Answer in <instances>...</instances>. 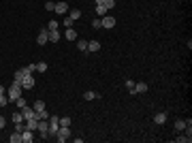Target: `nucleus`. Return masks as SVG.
Here are the masks:
<instances>
[{
    "mask_svg": "<svg viewBox=\"0 0 192 143\" xmlns=\"http://www.w3.org/2000/svg\"><path fill=\"white\" fill-rule=\"evenodd\" d=\"M21 90H24V88H21V83L13 79V83H11V86H9V90H6V96H9V102H13L15 98H19V96H21Z\"/></svg>",
    "mask_w": 192,
    "mask_h": 143,
    "instance_id": "1",
    "label": "nucleus"
},
{
    "mask_svg": "<svg viewBox=\"0 0 192 143\" xmlns=\"http://www.w3.org/2000/svg\"><path fill=\"white\" fill-rule=\"evenodd\" d=\"M68 137H71V128H68V126H60L58 133H56V139H58L60 143H64Z\"/></svg>",
    "mask_w": 192,
    "mask_h": 143,
    "instance_id": "2",
    "label": "nucleus"
},
{
    "mask_svg": "<svg viewBox=\"0 0 192 143\" xmlns=\"http://www.w3.org/2000/svg\"><path fill=\"white\" fill-rule=\"evenodd\" d=\"M147 83H143V81H139V83H135V88L130 90V94H143V92H147Z\"/></svg>",
    "mask_w": 192,
    "mask_h": 143,
    "instance_id": "3",
    "label": "nucleus"
},
{
    "mask_svg": "<svg viewBox=\"0 0 192 143\" xmlns=\"http://www.w3.org/2000/svg\"><path fill=\"white\" fill-rule=\"evenodd\" d=\"M47 34H49V28H43V30L39 32V37H36V43H39V45H45V43L49 41Z\"/></svg>",
    "mask_w": 192,
    "mask_h": 143,
    "instance_id": "4",
    "label": "nucleus"
},
{
    "mask_svg": "<svg viewBox=\"0 0 192 143\" xmlns=\"http://www.w3.org/2000/svg\"><path fill=\"white\" fill-rule=\"evenodd\" d=\"M21 141L24 143H32L34 141V130H28V128L21 130Z\"/></svg>",
    "mask_w": 192,
    "mask_h": 143,
    "instance_id": "5",
    "label": "nucleus"
},
{
    "mask_svg": "<svg viewBox=\"0 0 192 143\" xmlns=\"http://www.w3.org/2000/svg\"><path fill=\"white\" fill-rule=\"evenodd\" d=\"M19 83H21V88H34V77H32V73H30V75H26Z\"/></svg>",
    "mask_w": 192,
    "mask_h": 143,
    "instance_id": "6",
    "label": "nucleus"
},
{
    "mask_svg": "<svg viewBox=\"0 0 192 143\" xmlns=\"http://www.w3.org/2000/svg\"><path fill=\"white\" fill-rule=\"evenodd\" d=\"M53 11H56V13H60V15H64V13L68 11V4H66V2H56Z\"/></svg>",
    "mask_w": 192,
    "mask_h": 143,
    "instance_id": "7",
    "label": "nucleus"
},
{
    "mask_svg": "<svg viewBox=\"0 0 192 143\" xmlns=\"http://www.w3.org/2000/svg\"><path fill=\"white\" fill-rule=\"evenodd\" d=\"M100 21H102V28H113V26H115V17H107V15H105Z\"/></svg>",
    "mask_w": 192,
    "mask_h": 143,
    "instance_id": "8",
    "label": "nucleus"
},
{
    "mask_svg": "<svg viewBox=\"0 0 192 143\" xmlns=\"http://www.w3.org/2000/svg\"><path fill=\"white\" fill-rule=\"evenodd\" d=\"M19 111H21V115H24V120H30V118L34 115V109H32V107H28V105H26L24 109H19Z\"/></svg>",
    "mask_w": 192,
    "mask_h": 143,
    "instance_id": "9",
    "label": "nucleus"
},
{
    "mask_svg": "<svg viewBox=\"0 0 192 143\" xmlns=\"http://www.w3.org/2000/svg\"><path fill=\"white\" fill-rule=\"evenodd\" d=\"M60 37H62V34H60L58 30H49V34H47V39L51 41V43H58V41H60Z\"/></svg>",
    "mask_w": 192,
    "mask_h": 143,
    "instance_id": "10",
    "label": "nucleus"
},
{
    "mask_svg": "<svg viewBox=\"0 0 192 143\" xmlns=\"http://www.w3.org/2000/svg\"><path fill=\"white\" fill-rule=\"evenodd\" d=\"M64 37H66L68 41H77V32H75L73 28H66V32H64Z\"/></svg>",
    "mask_w": 192,
    "mask_h": 143,
    "instance_id": "11",
    "label": "nucleus"
},
{
    "mask_svg": "<svg viewBox=\"0 0 192 143\" xmlns=\"http://www.w3.org/2000/svg\"><path fill=\"white\" fill-rule=\"evenodd\" d=\"M9 141H11V143H21V133H19V130H15V133L9 137Z\"/></svg>",
    "mask_w": 192,
    "mask_h": 143,
    "instance_id": "12",
    "label": "nucleus"
},
{
    "mask_svg": "<svg viewBox=\"0 0 192 143\" xmlns=\"http://www.w3.org/2000/svg\"><path fill=\"white\" fill-rule=\"evenodd\" d=\"M154 122H156V124H164V122H167V113H156V115H154Z\"/></svg>",
    "mask_w": 192,
    "mask_h": 143,
    "instance_id": "13",
    "label": "nucleus"
},
{
    "mask_svg": "<svg viewBox=\"0 0 192 143\" xmlns=\"http://www.w3.org/2000/svg\"><path fill=\"white\" fill-rule=\"evenodd\" d=\"M98 49H100L98 41H88V51H98Z\"/></svg>",
    "mask_w": 192,
    "mask_h": 143,
    "instance_id": "14",
    "label": "nucleus"
},
{
    "mask_svg": "<svg viewBox=\"0 0 192 143\" xmlns=\"http://www.w3.org/2000/svg\"><path fill=\"white\" fill-rule=\"evenodd\" d=\"M34 71H36V73H45V71H47V64H45V62H36V64H34Z\"/></svg>",
    "mask_w": 192,
    "mask_h": 143,
    "instance_id": "15",
    "label": "nucleus"
},
{
    "mask_svg": "<svg viewBox=\"0 0 192 143\" xmlns=\"http://www.w3.org/2000/svg\"><path fill=\"white\" fill-rule=\"evenodd\" d=\"M11 120H13L15 124H17V122H26V120H24V115H21V111H15V113L11 115Z\"/></svg>",
    "mask_w": 192,
    "mask_h": 143,
    "instance_id": "16",
    "label": "nucleus"
},
{
    "mask_svg": "<svg viewBox=\"0 0 192 143\" xmlns=\"http://www.w3.org/2000/svg\"><path fill=\"white\" fill-rule=\"evenodd\" d=\"M68 17H71V19H73V21H77V19H79V17H81V11H79V9H73V11H71V15H68Z\"/></svg>",
    "mask_w": 192,
    "mask_h": 143,
    "instance_id": "17",
    "label": "nucleus"
},
{
    "mask_svg": "<svg viewBox=\"0 0 192 143\" xmlns=\"http://www.w3.org/2000/svg\"><path fill=\"white\" fill-rule=\"evenodd\" d=\"M13 102H17V109H24V107H26V105H28V102H26V98H24V96H19V98H15V100H13Z\"/></svg>",
    "mask_w": 192,
    "mask_h": 143,
    "instance_id": "18",
    "label": "nucleus"
},
{
    "mask_svg": "<svg viewBox=\"0 0 192 143\" xmlns=\"http://www.w3.org/2000/svg\"><path fill=\"white\" fill-rule=\"evenodd\" d=\"M77 49H79V51H86V53H88V41H77Z\"/></svg>",
    "mask_w": 192,
    "mask_h": 143,
    "instance_id": "19",
    "label": "nucleus"
},
{
    "mask_svg": "<svg viewBox=\"0 0 192 143\" xmlns=\"http://www.w3.org/2000/svg\"><path fill=\"white\" fill-rule=\"evenodd\" d=\"M96 15H100V17H105V15H107V9H105L102 4H96Z\"/></svg>",
    "mask_w": 192,
    "mask_h": 143,
    "instance_id": "20",
    "label": "nucleus"
},
{
    "mask_svg": "<svg viewBox=\"0 0 192 143\" xmlns=\"http://www.w3.org/2000/svg\"><path fill=\"white\" fill-rule=\"evenodd\" d=\"M177 141H179V143H190V141H192V135H188V133H186V135L177 137Z\"/></svg>",
    "mask_w": 192,
    "mask_h": 143,
    "instance_id": "21",
    "label": "nucleus"
},
{
    "mask_svg": "<svg viewBox=\"0 0 192 143\" xmlns=\"http://www.w3.org/2000/svg\"><path fill=\"white\" fill-rule=\"evenodd\" d=\"M36 118H39V120H49L47 109H43V111H36Z\"/></svg>",
    "mask_w": 192,
    "mask_h": 143,
    "instance_id": "22",
    "label": "nucleus"
},
{
    "mask_svg": "<svg viewBox=\"0 0 192 143\" xmlns=\"http://www.w3.org/2000/svg\"><path fill=\"white\" fill-rule=\"evenodd\" d=\"M26 75H30V73H24V71H17V73H15V81H21V79L26 77Z\"/></svg>",
    "mask_w": 192,
    "mask_h": 143,
    "instance_id": "23",
    "label": "nucleus"
},
{
    "mask_svg": "<svg viewBox=\"0 0 192 143\" xmlns=\"http://www.w3.org/2000/svg\"><path fill=\"white\" fill-rule=\"evenodd\" d=\"M43 109H45V102L43 100H36L34 102V111H43Z\"/></svg>",
    "mask_w": 192,
    "mask_h": 143,
    "instance_id": "24",
    "label": "nucleus"
},
{
    "mask_svg": "<svg viewBox=\"0 0 192 143\" xmlns=\"http://www.w3.org/2000/svg\"><path fill=\"white\" fill-rule=\"evenodd\" d=\"M184 128H186V122L184 120H177L175 122V130H184Z\"/></svg>",
    "mask_w": 192,
    "mask_h": 143,
    "instance_id": "25",
    "label": "nucleus"
},
{
    "mask_svg": "<svg viewBox=\"0 0 192 143\" xmlns=\"http://www.w3.org/2000/svg\"><path fill=\"white\" fill-rule=\"evenodd\" d=\"M102 6L109 11V9H113V6H115V0H105V2H102Z\"/></svg>",
    "mask_w": 192,
    "mask_h": 143,
    "instance_id": "26",
    "label": "nucleus"
},
{
    "mask_svg": "<svg viewBox=\"0 0 192 143\" xmlns=\"http://www.w3.org/2000/svg\"><path fill=\"white\" fill-rule=\"evenodd\" d=\"M83 98H86V100H94V98H96V92H92V90H88V92L83 94Z\"/></svg>",
    "mask_w": 192,
    "mask_h": 143,
    "instance_id": "27",
    "label": "nucleus"
},
{
    "mask_svg": "<svg viewBox=\"0 0 192 143\" xmlns=\"http://www.w3.org/2000/svg\"><path fill=\"white\" fill-rule=\"evenodd\" d=\"M49 30H58V28H60V24H58V21H56V19H51V21H49V26H47Z\"/></svg>",
    "mask_w": 192,
    "mask_h": 143,
    "instance_id": "28",
    "label": "nucleus"
},
{
    "mask_svg": "<svg viewBox=\"0 0 192 143\" xmlns=\"http://www.w3.org/2000/svg\"><path fill=\"white\" fill-rule=\"evenodd\" d=\"M58 122H60V126H71V120L68 118H60Z\"/></svg>",
    "mask_w": 192,
    "mask_h": 143,
    "instance_id": "29",
    "label": "nucleus"
},
{
    "mask_svg": "<svg viewBox=\"0 0 192 143\" xmlns=\"http://www.w3.org/2000/svg\"><path fill=\"white\" fill-rule=\"evenodd\" d=\"M4 105H9V96H6V94L0 96V107H4Z\"/></svg>",
    "mask_w": 192,
    "mask_h": 143,
    "instance_id": "30",
    "label": "nucleus"
},
{
    "mask_svg": "<svg viewBox=\"0 0 192 143\" xmlns=\"http://www.w3.org/2000/svg\"><path fill=\"white\" fill-rule=\"evenodd\" d=\"M64 28H73V19L71 17H64Z\"/></svg>",
    "mask_w": 192,
    "mask_h": 143,
    "instance_id": "31",
    "label": "nucleus"
},
{
    "mask_svg": "<svg viewBox=\"0 0 192 143\" xmlns=\"http://www.w3.org/2000/svg\"><path fill=\"white\" fill-rule=\"evenodd\" d=\"M21 71H24V73H34V64H28V66H24Z\"/></svg>",
    "mask_w": 192,
    "mask_h": 143,
    "instance_id": "32",
    "label": "nucleus"
},
{
    "mask_svg": "<svg viewBox=\"0 0 192 143\" xmlns=\"http://www.w3.org/2000/svg\"><path fill=\"white\" fill-rule=\"evenodd\" d=\"M92 28H96V30L102 28V21H100V19H94V21H92Z\"/></svg>",
    "mask_w": 192,
    "mask_h": 143,
    "instance_id": "33",
    "label": "nucleus"
},
{
    "mask_svg": "<svg viewBox=\"0 0 192 143\" xmlns=\"http://www.w3.org/2000/svg\"><path fill=\"white\" fill-rule=\"evenodd\" d=\"M126 88H128V92H130V90L135 88V81H132V79H126Z\"/></svg>",
    "mask_w": 192,
    "mask_h": 143,
    "instance_id": "34",
    "label": "nucleus"
},
{
    "mask_svg": "<svg viewBox=\"0 0 192 143\" xmlns=\"http://www.w3.org/2000/svg\"><path fill=\"white\" fill-rule=\"evenodd\" d=\"M53 6H56V2H51V0L45 2V9H47V11H53Z\"/></svg>",
    "mask_w": 192,
    "mask_h": 143,
    "instance_id": "35",
    "label": "nucleus"
},
{
    "mask_svg": "<svg viewBox=\"0 0 192 143\" xmlns=\"http://www.w3.org/2000/svg\"><path fill=\"white\" fill-rule=\"evenodd\" d=\"M4 124H6V120H4V118H2V115H0V130H2V128H4Z\"/></svg>",
    "mask_w": 192,
    "mask_h": 143,
    "instance_id": "36",
    "label": "nucleus"
},
{
    "mask_svg": "<svg viewBox=\"0 0 192 143\" xmlns=\"http://www.w3.org/2000/svg\"><path fill=\"white\" fill-rule=\"evenodd\" d=\"M2 94H6V90H4V86H0V96Z\"/></svg>",
    "mask_w": 192,
    "mask_h": 143,
    "instance_id": "37",
    "label": "nucleus"
},
{
    "mask_svg": "<svg viewBox=\"0 0 192 143\" xmlns=\"http://www.w3.org/2000/svg\"><path fill=\"white\" fill-rule=\"evenodd\" d=\"M94 2H96V4H102V2H105V0H94Z\"/></svg>",
    "mask_w": 192,
    "mask_h": 143,
    "instance_id": "38",
    "label": "nucleus"
}]
</instances>
